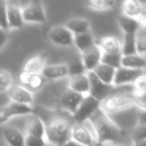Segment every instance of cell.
I'll return each mask as SVG.
<instances>
[{"mask_svg":"<svg viewBox=\"0 0 146 146\" xmlns=\"http://www.w3.org/2000/svg\"><path fill=\"white\" fill-rule=\"evenodd\" d=\"M65 28L68 29L73 35L81 34L90 31V23L86 19L74 18L67 21L65 24Z\"/></svg>","mask_w":146,"mask_h":146,"instance_id":"d4e9b609","label":"cell"},{"mask_svg":"<svg viewBox=\"0 0 146 146\" xmlns=\"http://www.w3.org/2000/svg\"><path fill=\"white\" fill-rule=\"evenodd\" d=\"M121 54H122V56L137 54V53H136L135 38H134V35L124 34L123 43L121 44Z\"/></svg>","mask_w":146,"mask_h":146,"instance_id":"4dcf8cb0","label":"cell"},{"mask_svg":"<svg viewBox=\"0 0 146 146\" xmlns=\"http://www.w3.org/2000/svg\"><path fill=\"white\" fill-rule=\"evenodd\" d=\"M70 139L82 146H93L94 144L97 143L94 132H91L85 122L73 123L71 128Z\"/></svg>","mask_w":146,"mask_h":146,"instance_id":"5b68a950","label":"cell"},{"mask_svg":"<svg viewBox=\"0 0 146 146\" xmlns=\"http://www.w3.org/2000/svg\"><path fill=\"white\" fill-rule=\"evenodd\" d=\"M96 44L93 35L90 31L81 34L73 35V45H75L80 52H84Z\"/></svg>","mask_w":146,"mask_h":146,"instance_id":"603a6c76","label":"cell"},{"mask_svg":"<svg viewBox=\"0 0 146 146\" xmlns=\"http://www.w3.org/2000/svg\"><path fill=\"white\" fill-rule=\"evenodd\" d=\"M50 41L58 46L70 47L73 45V34L64 26H56L48 34Z\"/></svg>","mask_w":146,"mask_h":146,"instance_id":"8fae6325","label":"cell"},{"mask_svg":"<svg viewBox=\"0 0 146 146\" xmlns=\"http://www.w3.org/2000/svg\"><path fill=\"white\" fill-rule=\"evenodd\" d=\"M123 15L129 18H133L139 21L140 26L145 27V9L144 6L135 0H126L122 3Z\"/></svg>","mask_w":146,"mask_h":146,"instance_id":"9c48e42d","label":"cell"},{"mask_svg":"<svg viewBox=\"0 0 146 146\" xmlns=\"http://www.w3.org/2000/svg\"><path fill=\"white\" fill-rule=\"evenodd\" d=\"M0 28L7 31V2L0 0Z\"/></svg>","mask_w":146,"mask_h":146,"instance_id":"e575fe53","label":"cell"},{"mask_svg":"<svg viewBox=\"0 0 146 146\" xmlns=\"http://www.w3.org/2000/svg\"><path fill=\"white\" fill-rule=\"evenodd\" d=\"M103 146H126L124 144H120V143H107V144H102Z\"/></svg>","mask_w":146,"mask_h":146,"instance_id":"b9f144b4","label":"cell"},{"mask_svg":"<svg viewBox=\"0 0 146 146\" xmlns=\"http://www.w3.org/2000/svg\"><path fill=\"white\" fill-rule=\"evenodd\" d=\"M89 9L98 12L110 11L115 7V2L113 0H89L86 2Z\"/></svg>","mask_w":146,"mask_h":146,"instance_id":"83f0119b","label":"cell"},{"mask_svg":"<svg viewBox=\"0 0 146 146\" xmlns=\"http://www.w3.org/2000/svg\"><path fill=\"white\" fill-rule=\"evenodd\" d=\"M41 75L45 78V80H54L63 78L68 75V68L67 64L60 63V64L46 65L43 68Z\"/></svg>","mask_w":146,"mask_h":146,"instance_id":"2e32d148","label":"cell"},{"mask_svg":"<svg viewBox=\"0 0 146 146\" xmlns=\"http://www.w3.org/2000/svg\"><path fill=\"white\" fill-rule=\"evenodd\" d=\"M135 104L134 105L138 106L142 111H145L146 109V93L141 94V95H135Z\"/></svg>","mask_w":146,"mask_h":146,"instance_id":"74e56055","label":"cell"},{"mask_svg":"<svg viewBox=\"0 0 146 146\" xmlns=\"http://www.w3.org/2000/svg\"><path fill=\"white\" fill-rule=\"evenodd\" d=\"M26 129H27L26 135H32V136H36V137L45 138L44 124H43L42 120L37 117V116H34V117L29 120L28 123H27Z\"/></svg>","mask_w":146,"mask_h":146,"instance_id":"484cf974","label":"cell"},{"mask_svg":"<svg viewBox=\"0 0 146 146\" xmlns=\"http://www.w3.org/2000/svg\"><path fill=\"white\" fill-rule=\"evenodd\" d=\"M47 54L41 53L36 56L30 58L24 65L22 72L30 73V74H41L43 68L46 66Z\"/></svg>","mask_w":146,"mask_h":146,"instance_id":"e0dca14e","label":"cell"},{"mask_svg":"<svg viewBox=\"0 0 146 146\" xmlns=\"http://www.w3.org/2000/svg\"><path fill=\"white\" fill-rule=\"evenodd\" d=\"M133 85V92L135 95H141V94H145L146 93V76L145 73L143 75L139 76L135 81L132 83Z\"/></svg>","mask_w":146,"mask_h":146,"instance_id":"d6a6232c","label":"cell"},{"mask_svg":"<svg viewBox=\"0 0 146 146\" xmlns=\"http://www.w3.org/2000/svg\"><path fill=\"white\" fill-rule=\"evenodd\" d=\"M86 74H87L88 80H89V93L88 94L95 98L96 100L101 102L102 100H104L114 92L113 85H108V84L103 83L101 80H99L94 75L92 71L87 72Z\"/></svg>","mask_w":146,"mask_h":146,"instance_id":"52a82bcc","label":"cell"},{"mask_svg":"<svg viewBox=\"0 0 146 146\" xmlns=\"http://www.w3.org/2000/svg\"><path fill=\"white\" fill-rule=\"evenodd\" d=\"M3 137L9 146H24L25 136L20 130L13 127H7L3 130Z\"/></svg>","mask_w":146,"mask_h":146,"instance_id":"44dd1931","label":"cell"},{"mask_svg":"<svg viewBox=\"0 0 146 146\" xmlns=\"http://www.w3.org/2000/svg\"><path fill=\"white\" fill-rule=\"evenodd\" d=\"M118 24H119L120 28L123 30L124 34H130L134 35L138 28L140 27V23L138 20L133 18H129L124 15L118 17Z\"/></svg>","mask_w":146,"mask_h":146,"instance_id":"4316f807","label":"cell"},{"mask_svg":"<svg viewBox=\"0 0 146 146\" xmlns=\"http://www.w3.org/2000/svg\"><path fill=\"white\" fill-rule=\"evenodd\" d=\"M46 140L42 137H36L32 135L25 136V145L24 146H45Z\"/></svg>","mask_w":146,"mask_h":146,"instance_id":"8d00e7d4","label":"cell"},{"mask_svg":"<svg viewBox=\"0 0 146 146\" xmlns=\"http://www.w3.org/2000/svg\"><path fill=\"white\" fill-rule=\"evenodd\" d=\"M100 108V102L92 96L85 95L79 104L76 112L72 115L73 123H84L89 117Z\"/></svg>","mask_w":146,"mask_h":146,"instance_id":"277c9868","label":"cell"},{"mask_svg":"<svg viewBox=\"0 0 146 146\" xmlns=\"http://www.w3.org/2000/svg\"><path fill=\"white\" fill-rule=\"evenodd\" d=\"M143 74L144 70H136V69H129L120 66L115 71L112 85L116 87V86L125 85V84H132L139 76Z\"/></svg>","mask_w":146,"mask_h":146,"instance_id":"30bf717a","label":"cell"},{"mask_svg":"<svg viewBox=\"0 0 146 146\" xmlns=\"http://www.w3.org/2000/svg\"><path fill=\"white\" fill-rule=\"evenodd\" d=\"M7 41V31L0 28V49L5 45Z\"/></svg>","mask_w":146,"mask_h":146,"instance_id":"f35d334b","label":"cell"},{"mask_svg":"<svg viewBox=\"0 0 146 146\" xmlns=\"http://www.w3.org/2000/svg\"><path fill=\"white\" fill-rule=\"evenodd\" d=\"M135 38V47L136 53L140 56L145 55L146 52V28L143 26H140L136 33L134 34Z\"/></svg>","mask_w":146,"mask_h":146,"instance_id":"f1b7e54d","label":"cell"},{"mask_svg":"<svg viewBox=\"0 0 146 146\" xmlns=\"http://www.w3.org/2000/svg\"><path fill=\"white\" fill-rule=\"evenodd\" d=\"M102 53H121V43L114 36H104L96 42Z\"/></svg>","mask_w":146,"mask_h":146,"instance_id":"d6986e66","label":"cell"},{"mask_svg":"<svg viewBox=\"0 0 146 146\" xmlns=\"http://www.w3.org/2000/svg\"><path fill=\"white\" fill-rule=\"evenodd\" d=\"M133 140L134 142H139L146 140V125L137 124L133 131Z\"/></svg>","mask_w":146,"mask_h":146,"instance_id":"d590c367","label":"cell"},{"mask_svg":"<svg viewBox=\"0 0 146 146\" xmlns=\"http://www.w3.org/2000/svg\"><path fill=\"white\" fill-rule=\"evenodd\" d=\"M134 146H146V140L139 142H134Z\"/></svg>","mask_w":146,"mask_h":146,"instance_id":"60d3db41","label":"cell"},{"mask_svg":"<svg viewBox=\"0 0 146 146\" xmlns=\"http://www.w3.org/2000/svg\"><path fill=\"white\" fill-rule=\"evenodd\" d=\"M121 53H102L100 63L117 69L121 66Z\"/></svg>","mask_w":146,"mask_h":146,"instance_id":"f546056e","label":"cell"},{"mask_svg":"<svg viewBox=\"0 0 146 146\" xmlns=\"http://www.w3.org/2000/svg\"><path fill=\"white\" fill-rule=\"evenodd\" d=\"M7 24L8 29H19L23 26L24 21L22 19L21 8L19 6L7 3Z\"/></svg>","mask_w":146,"mask_h":146,"instance_id":"ac0fdd59","label":"cell"},{"mask_svg":"<svg viewBox=\"0 0 146 146\" xmlns=\"http://www.w3.org/2000/svg\"><path fill=\"white\" fill-rule=\"evenodd\" d=\"M12 86V76L7 70H0V92H7Z\"/></svg>","mask_w":146,"mask_h":146,"instance_id":"1f68e13d","label":"cell"},{"mask_svg":"<svg viewBox=\"0 0 146 146\" xmlns=\"http://www.w3.org/2000/svg\"><path fill=\"white\" fill-rule=\"evenodd\" d=\"M135 94L132 91L113 92L100 102V109L106 114L118 112L135 104Z\"/></svg>","mask_w":146,"mask_h":146,"instance_id":"3957f363","label":"cell"},{"mask_svg":"<svg viewBox=\"0 0 146 146\" xmlns=\"http://www.w3.org/2000/svg\"><path fill=\"white\" fill-rule=\"evenodd\" d=\"M8 96L11 99V102L15 103L24 104V105H30L33 102L32 92L27 90L21 85H12L8 90Z\"/></svg>","mask_w":146,"mask_h":146,"instance_id":"4fadbf2b","label":"cell"},{"mask_svg":"<svg viewBox=\"0 0 146 146\" xmlns=\"http://www.w3.org/2000/svg\"><path fill=\"white\" fill-rule=\"evenodd\" d=\"M20 82L24 88L29 90L30 92L36 91L40 89L45 83V78L41 74H30V73L22 72L19 76Z\"/></svg>","mask_w":146,"mask_h":146,"instance_id":"9a60e30c","label":"cell"},{"mask_svg":"<svg viewBox=\"0 0 146 146\" xmlns=\"http://www.w3.org/2000/svg\"><path fill=\"white\" fill-rule=\"evenodd\" d=\"M93 146H103L102 144H100V143H96V144H94Z\"/></svg>","mask_w":146,"mask_h":146,"instance_id":"7bdbcfd3","label":"cell"},{"mask_svg":"<svg viewBox=\"0 0 146 146\" xmlns=\"http://www.w3.org/2000/svg\"><path fill=\"white\" fill-rule=\"evenodd\" d=\"M82 59L81 62L83 64L84 68L87 72H91L93 69L97 66L100 63V59H101V50L97 45H94L91 48L87 49L86 51L81 53Z\"/></svg>","mask_w":146,"mask_h":146,"instance_id":"5bb4252c","label":"cell"},{"mask_svg":"<svg viewBox=\"0 0 146 146\" xmlns=\"http://www.w3.org/2000/svg\"><path fill=\"white\" fill-rule=\"evenodd\" d=\"M22 19L29 23H46V15L44 12L43 4L40 1H32L21 8Z\"/></svg>","mask_w":146,"mask_h":146,"instance_id":"8992f818","label":"cell"},{"mask_svg":"<svg viewBox=\"0 0 146 146\" xmlns=\"http://www.w3.org/2000/svg\"><path fill=\"white\" fill-rule=\"evenodd\" d=\"M115 71H116V69L112 68V67L108 66V65L99 63V64L93 69L92 72H93L94 75L99 80H101L103 83L108 84V85H112L114 75H115Z\"/></svg>","mask_w":146,"mask_h":146,"instance_id":"7402d4cb","label":"cell"},{"mask_svg":"<svg viewBox=\"0 0 146 146\" xmlns=\"http://www.w3.org/2000/svg\"><path fill=\"white\" fill-rule=\"evenodd\" d=\"M69 87L70 90L79 93L81 95H88L89 93V80H88L87 74L73 76L70 77L69 81Z\"/></svg>","mask_w":146,"mask_h":146,"instance_id":"ffe728a7","label":"cell"},{"mask_svg":"<svg viewBox=\"0 0 146 146\" xmlns=\"http://www.w3.org/2000/svg\"><path fill=\"white\" fill-rule=\"evenodd\" d=\"M93 129L97 143H119L124 137V132L109 118L108 114L98 109L87 120Z\"/></svg>","mask_w":146,"mask_h":146,"instance_id":"7a4b0ae2","label":"cell"},{"mask_svg":"<svg viewBox=\"0 0 146 146\" xmlns=\"http://www.w3.org/2000/svg\"><path fill=\"white\" fill-rule=\"evenodd\" d=\"M31 112H33V108L30 105L9 102L6 105L0 107V125L8 122L12 117L25 115Z\"/></svg>","mask_w":146,"mask_h":146,"instance_id":"ba28073f","label":"cell"},{"mask_svg":"<svg viewBox=\"0 0 146 146\" xmlns=\"http://www.w3.org/2000/svg\"><path fill=\"white\" fill-rule=\"evenodd\" d=\"M45 146H54V145H52V144H50V143H46V145Z\"/></svg>","mask_w":146,"mask_h":146,"instance_id":"ee69618b","label":"cell"},{"mask_svg":"<svg viewBox=\"0 0 146 146\" xmlns=\"http://www.w3.org/2000/svg\"><path fill=\"white\" fill-rule=\"evenodd\" d=\"M85 95H81L79 93L72 91V90H67L61 96L60 103L62 108L70 115H73L77 110L79 104L81 103L82 99Z\"/></svg>","mask_w":146,"mask_h":146,"instance_id":"7c38bea8","label":"cell"},{"mask_svg":"<svg viewBox=\"0 0 146 146\" xmlns=\"http://www.w3.org/2000/svg\"><path fill=\"white\" fill-rule=\"evenodd\" d=\"M67 68H68V75L70 76V77L82 75V74H85V72H86L81 60L70 63L69 65H67Z\"/></svg>","mask_w":146,"mask_h":146,"instance_id":"836d02e7","label":"cell"},{"mask_svg":"<svg viewBox=\"0 0 146 146\" xmlns=\"http://www.w3.org/2000/svg\"><path fill=\"white\" fill-rule=\"evenodd\" d=\"M146 65L145 58L138 54L125 55L121 58V66L129 69H136V70H144Z\"/></svg>","mask_w":146,"mask_h":146,"instance_id":"cb8c5ba5","label":"cell"},{"mask_svg":"<svg viewBox=\"0 0 146 146\" xmlns=\"http://www.w3.org/2000/svg\"><path fill=\"white\" fill-rule=\"evenodd\" d=\"M40 119L44 124L45 140L47 143L54 146H63L70 140L73 123L66 116L47 112L46 115L40 117Z\"/></svg>","mask_w":146,"mask_h":146,"instance_id":"6da1fadb","label":"cell"},{"mask_svg":"<svg viewBox=\"0 0 146 146\" xmlns=\"http://www.w3.org/2000/svg\"><path fill=\"white\" fill-rule=\"evenodd\" d=\"M63 146H82V145H80V144H78V143H76V142H74L73 140H69V141H67L66 143L64 144Z\"/></svg>","mask_w":146,"mask_h":146,"instance_id":"ab89813d","label":"cell"}]
</instances>
